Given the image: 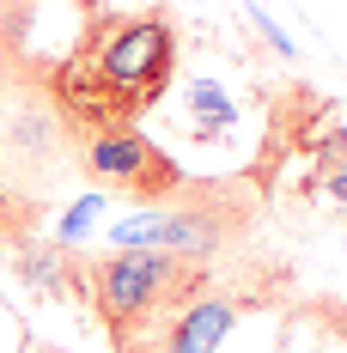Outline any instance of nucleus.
<instances>
[{
    "mask_svg": "<svg viewBox=\"0 0 347 353\" xmlns=\"http://www.w3.org/2000/svg\"><path fill=\"white\" fill-rule=\"evenodd\" d=\"M317 171H323V189L347 201V134H329L317 146Z\"/></svg>",
    "mask_w": 347,
    "mask_h": 353,
    "instance_id": "obj_9",
    "label": "nucleus"
},
{
    "mask_svg": "<svg viewBox=\"0 0 347 353\" xmlns=\"http://www.w3.org/2000/svg\"><path fill=\"white\" fill-rule=\"evenodd\" d=\"M256 195L244 183H183L177 195L135 208L110 225V250H165L189 262H219L250 238Z\"/></svg>",
    "mask_w": 347,
    "mask_h": 353,
    "instance_id": "obj_3",
    "label": "nucleus"
},
{
    "mask_svg": "<svg viewBox=\"0 0 347 353\" xmlns=\"http://www.w3.org/2000/svg\"><path fill=\"white\" fill-rule=\"evenodd\" d=\"M37 201L19 189V183H6L0 176V244H19V238H31V225H37Z\"/></svg>",
    "mask_w": 347,
    "mask_h": 353,
    "instance_id": "obj_8",
    "label": "nucleus"
},
{
    "mask_svg": "<svg viewBox=\"0 0 347 353\" xmlns=\"http://www.w3.org/2000/svg\"><path fill=\"white\" fill-rule=\"evenodd\" d=\"M79 262H86V256L73 244H55V238H19V244H12V274L31 286L37 299H86Z\"/></svg>",
    "mask_w": 347,
    "mask_h": 353,
    "instance_id": "obj_6",
    "label": "nucleus"
},
{
    "mask_svg": "<svg viewBox=\"0 0 347 353\" xmlns=\"http://www.w3.org/2000/svg\"><path fill=\"white\" fill-rule=\"evenodd\" d=\"M189 104H195V134H201V141H219V134L232 128V104H226V92H219L213 79H195V85H189Z\"/></svg>",
    "mask_w": 347,
    "mask_h": 353,
    "instance_id": "obj_7",
    "label": "nucleus"
},
{
    "mask_svg": "<svg viewBox=\"0 0 347 353\" xmlns=\"http://www.w3.org/2000/svg\"><path fill=\"white\" fill-rule=\"evenodd\" d=\"M73 171L86 176L92 189L128 195L140 208L165 201V195H177L189 183V176L177 171L171 152L152 146L140 128H86V134H73Z\"/></svg>",
    "mask_w": 347,
    "mask_h": 353,
    "instance_id": "obj_4",
    "label": "nucleus"
},
{
    "mask_svg": "<svg viewBox=\"0 0 347 353\" xmlns=\"http://www.w3.org/2000/svg\"><path fill=\"white\" fill-rule=\"evenodd\" d=\"M244 311H256V281H208L189 305H177L122 353H219V341L238 329Z\"/></svg>",
    "mask_w": 347,
    "mask_h": 353,
    "instance_id": "obj_5",
    "label": "nucleus"
},
{
    "mask_svg": "<svg viewBox=\"0 0 347 353\" xmlns=\"http://www.w3.org/2000/svg\"><path fill=\"white\" fill-rule=\"evenodd\" d=\"M177 79V25L146 12H92L86 37L68 49V61L43 68V85L61 110L68 134L86 128H135Z\"/></svg>",
    "mask_w": 347,
    "mask_h": 353,
    "instance_id": "obj_1",
    "label": "nucleus"
},
{
    "mask_svg": "<svg viewBox=\"0 0 347 353\" xmlns=\"http://www.w3.org/2000/svg\"><path fill=\"white\" fill-rule=\"evenodd\" d=\"M208 281L213 262H189V256H165V250H110V256L79 262V286H86L79 305H92L104 335L116 347H128L152 323H165L177 305H189Z\"/></svg>",
    "mask_w": 347,
    "mask_h": 353,
    "instance_id": "obj_2",
    "label": "nucleus"
}]
</instances>
